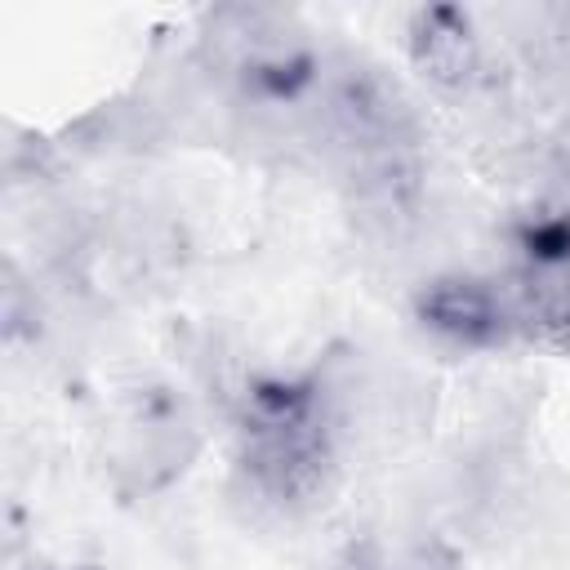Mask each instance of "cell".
I'll use <instances>...</instances> for the list:
<instances>
[{
	"instance_id": "2",
	"label": "cell",
	"mask_w": 570,
	"mask_h": 570,
	"mask_svg": "<svg viewBox=\"0 0 570 570\" xmlns=\"http://www.w3.org/2000/svg\"><path fill=\"white\" fill-rule=\"evenodd\" d=\"M414 316L423 321V330L459 347H499L521 338L508 289L503 281L490 276H468V272L432 276L414 298Z\"/></svg>"
},
{
	"instance_id": "5",
	"label": "cell",
	"mask_w": 570,
	"mask_h": 570,
	"mask_svg": "<svg viewBox=\"0 0 570 570\" xmlns=\"http://www.w3.org/2000/svg\"><path fill=\"white\" fill-rule=\"evenodd\" d=\"M71 570H94V566H71Z\"/></svg>"
},
{
	"instance_id": "4",
	"label": "cell",
	"mask_w": 570,
	"mask_h": 570,
	"mask_svg": "<svg viewBox=\"0 0 570 570\" xmlns=\"http://www.w3.org/2000/svg\"><path fill=\"white\" fill-rule=\"evenodd\" d=\"M503 289L517 334L570 356V254L521 258L503 276Z\"/></svg>"
},
{
	"instance_id": "3",
	"label": "cell",
	"mask_w": 570,
	"mask_h": 570,
	"mask_svg": "<svg viewBox=\"0 0 570 570\" xmlns=\"http://www.w3.org/2000/svg\"><path fill=\"white\" fill-rule=\"evenodd\" d=\"M405 49L414 71L445 89V94H463L481 80V36L472 27V18L454 4H423L410 13L405 22Z\"/></svg>"
},
{
	"instance_id": "1",
	"label": "cell",
	"mask_w": 570,
	"mask_h": 570,
	"mask_svg": "<svg viewBox=\"0 0 570 570\" xmlns=\"http://www.w3.org/2000/svg\"><path fill=\"white\" fill-rule=\"evenodd\" d=\"M236 468L276 512L316 508L338 476L325 396L303 379H254L236 401Z\"/></svg>"
}]
</instances>
